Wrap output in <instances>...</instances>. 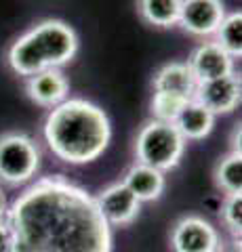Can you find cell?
Listing matches in <instances>:
<instances>
[{
	"label": "cell",
	"mask_w": 242,
	"mask_h": 252,
	"mask_svg": "<svg viewBox=\"0 0 242 252\" xmlns=\"http://www.w3.org/2000/svg\"><path fill=\"white\" fill-rule=\"evenodd\" d=\"M15 252H112L95 195L64 175L36 179L9 204Z\"/></svg>",
	"instance_id": "obj_1"
},
{
	"label": "cell",
	"mask_w": 242,
	"mask_h": 252,
	"mask_svg": "<svg viewBox=\"0 0 242 252\" xmlns=\"http://www.w3.org/2000/svg\"><path fill=\"white\" fill-rule=\"evenodd\" d=\"M42 135L55 158L82 166L104 156L112 141V124L97 103L68 97L46 114Z\"/></svg>",
	"instance_id": "obj_2"
},
{
	"label": "cell",
	"mask_w": 242,
	"mask_h": 252,
	"mask_svg": "<svg viewBox=\"0 0 242 252\" xmlns=\"http://www.w3.org/2000/svg\"><path fill=\"white\" fill-rule=\"evenodd\" d=\"M78 34L61 19H44L11 44L6 63L17 76L30 78L51 67H64L78 53Z\"/></svg>",
	"instance_id": "obj_3"
},
{
	"label": "cell",
	"mask_w": 242,
	"mask_h": 252,
	"mask_svg": "<svg viewBox=\"0 0 242 252\" xmlns=\"http://www.w3.org/2000/svg\"><path fill=\"white\" fill-rule=\"evenodd\" d=\"M187 141L181 137L175 124L147 120L135 137V158L137 164L156 168L160 172L179 166Z\"/></svg>",
	"instance_id": "obj_4"
},
{
	"label": "cell",
	"mask_w": 242,
	"mask_h": 252,
	"mask_svg": "<svg viewBox=\"0 0 242 252\" xmlns=\"http://www.w3.org/2000/svg\"><path fill=\"white\" fill-rule=\"evenodd\" d=\"M40 170V147L26 132L0 135V185L19 187Z\"/></svg>",
	"instance_id": "obj_5"
},
{
	"label": "cell",
	"mask_w": 242,
	"mask_h": 252,
	"mask_svg": "<svg viewBox=\"0 0 242 252\" xmlns=\"http://www.w3.org/2000/svg\"><path fill=\"white\" fill-rule=\"evenodd\" d=\"M219 233L207 219L187 215L179 219L171 231V248L173 252H217Z\"/></svg>",
	"instance_id": "obj_6"
},
{
	"label": "cell",
	"mask_w": 242,
	"mask_h": 252,
	"mask_svg": "<svg viewBox=\"0 0 242 252\" xmlns=\"http://www.w3.org/2000/svg\"><path fill=\"white\" fill-rule=\"evenodd\" d=\"M240 99H242V82L240 76L234 72L230 76L217 78V80L198 82L192 101L207 107L213 116H221V114H232L240 105Z\"/></svg>",
	"instance_id": "obj_7"
},
{
	"label": "cell",
	"mask_w": 242,
	"mask_h": 252,
	"mask_svg": "<svg viewBox=\"0 0 242 252\" xmlns=\"http://www.w3.org/2000/svg\"><path fill=\"white\" fill-rule=\"evenodd\" d=\"M225 17L223 0H181L179 23L183 32L196 38L215 36Z\"/></svg>",
	"instance_id": "obj_8"
},
{
	"label": "cell",
	"mask_w": 242,
	"mask_h": 252,
	"mask_svg": "<svg viewBox=\"0 0 242 252\" xmlns=\"http://www.w3.org/2000/svg\"><path fill=\"white\" fill-rule=\"evenodd\" d=\"M97 208L101 212V217L105 219L107 225L114 227H127L133 220L139 217L141 210V202L131 193V189L118 181V183L107 185L105 189L95 195Z\"/></svg>",
	"instance_id": "obj_9"
},
{
	"label": "cell",
	"mask_w": 242,
	"mask_h": 252,
	"mask_svg": "<svg viewBox=\"0 0 242 252\" xmlns=\"http://www.w3.org/2000/svg\"><path fill=\"white\" fill-rule=\"evenodd\" d=\"M23 89H26V94L32 103L53 109L55 105H59L61 101L68 99L69 82L59 67H51L36 76L26 78V86H23Z\"/></svg>",
	"instance_id": "obj_10"
},
{
	"label": "cell",
	"mask_w": 242,
	"mask_h": 252,
	"mask_svg": "<svg viewBox=\"0 0 242 252\" xmlns=\"http://www.w3.org/2000/svg\"><path fill=\"white\" fill-rule=\"evenodd\" d=\"M187 65L198 82L217 80V78L234 74V57H230L217 42L198 44L187 59Z\"/></svg>",
	"instance_id": "obj_11"
},
{
	"label": "cell",
	"mask_w": 242,
	"mask_h": 252,
	"mask_svg": "<svg viewBox=\"0 0 242 252\" xmlns=\"http://www.w3.org/2000/svg\"><path fill=\"white\" fill-rule=\"evenodd\" d=\"M152 86H154V93H173V94H179V97H185L187 101H192L198 80L192 74L187 63L171 61L154 74Z\"/></svg>",
	"instance_id": "obj_12"
},
{
	"label": "cell",
	"mask_w": 242,
	"mask_h": 252,
	"mask_svg": "<svg viewBox=\"0 0 242 252\" xmlns=\"http://www.w3.org/2000/svg\"><path fill=\"white\" fill-rule=\"evenodd\" d=\"M122 183L131 189V193L135 195L139 202H154L158 200L162 191H165V172L143 166V164H133V166L127 170Z\"/></svg>",
	"instance_id": "obj_13"
},
{
	"label": "cell",
	"mask_w": 242,
	"mask_h": 252,
	"mask_svg": "<svg viewBox=\"0 0 242 252\" xmlns=\"http://www.w3.org/2000/svg\"><path fill=\"white\" fill-rule=\"evenodd\" d=\"M173 124L177 126V130L181 132L185 141H202L213 132L215 116L196 101H187V105L181 109V114L177 116Z\"/></svg>",
	"instance_id": "obj_14"
},
{
	"label": "cell",
	"mask_w": 242,
	"mask_h": 252,
	"mask_svg": "<svg viewBox=\"0 0 242 252\" xmlns=\"http://www.w3.org/2000/svg\"><path fill=\"white\" fill-rule=\"evenodd\" d=\"M137 11L145 23L169 30L179 23L181 0H137Z\"/></svg>",
	"instance_id": "obj_15"
},
{
	"label": "cell",
	"mask_w": 242,
	"mask_h": 252,
	"mask_svg": "<svg viewBox=\"0 0 242 252\" xmlns=\"http://www.w3.org/2000/svg\"><path fill=\"white\" fill-rule=\"evenodd\" d=\"M215 185L221 189L225 195L242 193V156L240 152L225 154L215 166Z\"/></svg>",
	"instance_id": "obj_16"
},
{
	"label": "cell",
	"mask_w": 242,
	"mask_h": 252,
	"mask_svg": "<svg viewBox=\"0 0 242 252\" xmlns=\"http://www.w3.org/2000/svg\"><path fill=\"white\" fill-rule=\"evenodd\" d=\"M217 44L230 55V57H240L242 55V13H225V17L221 21L219 30L215 32Z\"/></svg>",
	"instance_id": "obj_17"
},
{
	"label": "cell",
	"mask_w": 242,
	"mask_h": 252,
	"mask_svg": "<svg viewBox=\"0 0 242 252\" xmlns=\"http://www.w3.org/2000/svg\"><path fill=\"white\" fill-rule=\"evenodd\" d=\"M185 105H187L185 97H179V94H173V93H154L152 103H150L152 120L173 124Z\"/></svg>",
	"instance_id": "obj_18"
},
{
	"label": "cell",
	"mask_w": 242,
	"mask_h": 252,
	"mask_svg": "<svg viewBox=\"0 0 242 252\" xmlns=\"http://www.w3.org/2000/svg\"><path fill=\"white\" fill-rule=\"evenodd\" d=\"M221 223L230 231L234 240H240L242 231V193H230L225 195L221 206Z\"/></svg>",
	"instance_id": "obj_19"
},
{
	"label": "cell",
	"mask_w": 242,
	"mask_h": 252,
	"mask_svg": "<svg viewBox=\"0 0 242 252\" xmlns=\"http://www.w3.org/2000/svg\"><path fill=\"white\" fill-rule=\"evenodd\" d=\"M0 252H15V235L6 219L0 220Z\"/></svg>",
	"instance_id": "obj_20"
},
{
	"label": "cell",
	"mask_w": 242,
	"mask_h": 252,
	"mask_svg": "<svg viewBox=\"0 0 242 252\" xmlns=\"http://www.w3.org/2000/svg\"><path fill=\"white\" fill-rule=\"evenodd\" d=\"M217 252H240V240H234L232 242H221L219 244V248H217Z\"/></svg>",
	"instance_id": "obj_21"
},
{
	"label": "cell",
	"mask_w": 242,
	"mask_h": 252,
	"mask_svg": "<svg viewBox=\"0 0 242 252\" xmlns=\"http://www.w3.org/2000/svg\"><path fill=\"white\" fill-rule=\"evenodd\" d=\"M6 212H9V200H6V193H4L2 185H0V220L6 217Z\"/></svg>",
	"instance_id": "obj_22"
}]
</instances>
